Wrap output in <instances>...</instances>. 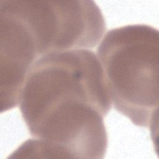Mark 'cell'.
I'll return each mask as SVG.
<instances>
[{"instance_id":"6da1fadb","label":"cell","mask_w":159,"mask_h":159,"mask_svg":"<svg viewBox=\"0 0 159 159\" xmlns=\"http://www.w3.org/2000/svg\"><path fill=\"white\" fill-rule=\"evenodd\" d=\"M18 105L30 135L47 157L104 158L107 136L103 118L112 102L93 51L56 52L37 58Z\"/></svg>"},{"instance_id":"7a4b0ae2","label":"cell","mask_w":159,"mask_h":159,"mask_svg":"<svg viewBox=\"0 0 159 159\" xmlns=\"http://www.w3.org/2000/svg\"><path fill=\"white\" fill-rule=\"evenodd\" d=\"M114 108L154 134L158 109L159 33L145 24L109 30L97 48Z\"/></svg>"},{"instance_id":"3957f363","label":"cell","mask_w":159,"mask_h":159,"mask_svg":"<svg viewBox=\"0 0 159 159\" xmlns=\"http://www.w3.org/2000/svg\"><path fill=\"white\" fill-rule=\"evenodd\" d=\"M0 11L21 25L38 58L52 52L93 48L106 29L93 1L2 0Z\"/></svg>"}]
</instances>
